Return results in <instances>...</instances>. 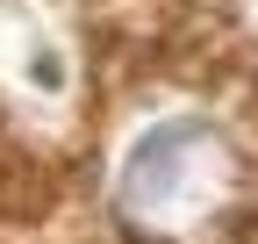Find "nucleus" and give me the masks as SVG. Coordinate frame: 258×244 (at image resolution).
I'll return each mask as SVG.
<instances>
[{"mask_svg":"<svg viewBox=\"0 0 258 244\" xmlns=\"http://www.w3.org/2000/svg\"><path fill=\"white\" fill-rule=\"evenodd\" d=\"M222 179V144L208 122H158V130L129 151L122 165V208L129 216H179V208H194L201 194H215Z\"/></svg>","mask_w":258,"mask_h":244,"instance_id":"obj_1","label":"nucleus"}]
</instances>
